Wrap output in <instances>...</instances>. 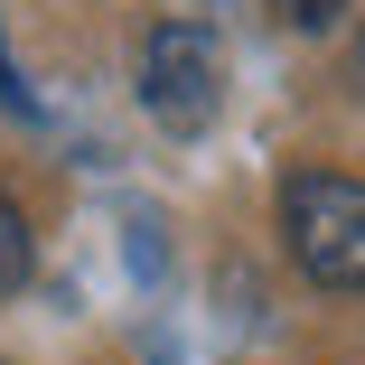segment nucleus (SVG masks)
<instances>
[{
	"label": "nucleus",
	"mask_w": 365,
	"mask_h": 365,
	"mask_svg": "<svg viewBox=\"0 0 365 365\" xmlns=\"http://www.w3.org/2000/svg\"><path fill=\"white\" fill-rule=\"evenodd\" d=\"M281 235L319 290H365V178L346 169H300L281 187Z\"/></svg>",
	"instance_id": "1"
},
{
	"label": "nucleus",
	"mask_w": 365,
	"mask_h": 365,
	"mask_svg": "<svg viewBox=\"0 0 365 365\" xmlns=\"http://www.w3.org/2000/svg\"><path fill=\"white\" fill-rule=\"evenodd\" d=\"M140 103H150L160 131H206L215 103H225V38L206 19H160L150 47H140Z\"/></svg>",
	"instance_id": "2"
},
{
	"label": "nucleus",
	"mask_w": 365,
	"mask_h": 365,
	"mask_svg": "<svg viewBox=\"0 0 365 365\" xmlns=\"http://www.w3.org/2000/svg\"><path fill=\"white\" fill-rule=\"evenodd\" d=\"M29 281V215L0 197V290H19Z\"/></svg>",
	"instance_id": "3"
},
{
	"label": "nucleus",
	"mask_w": 365,
	"mask_h": 365,
	"mask_svg": "<svg viewBox=\"0 0 365 365\" xmlns=\"http://www.w3.org/2000/svg\"><path fill=\"white\" fill-rule=\"evenodd\" d=\"M272 10H281V29L319 38V29H337V19H346V0H272Z\"/></svg>",
	"instance_id": "4"
}]
</instances>
